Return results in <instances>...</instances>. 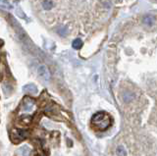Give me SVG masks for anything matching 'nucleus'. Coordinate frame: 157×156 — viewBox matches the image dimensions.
Wrapping results in <instances>:
<instances>
[{
	"label": "nucleus",
	"instance_id": "1",
	"mask_svg": "<svg viewBox=\"0 0 157 156\" xmlns=\"http://www.w3.org/2000/svg\"><path fill=\"white\" fill-rule=\"evenodd\" d=\"M112 119L106 112H98L91 118V126L97 131H105L111 126Z\"/></svg>",
	"mask_w": 157,
	"mask_h": 156
},
{
	"label": "nucleus",
	"instance_id": "2",
	"mask_svg": "<svg viewBox=\"0 0 157 156\" xmlns=\"http://www.w3.org/2000/svg\"><path fill=\"white\" fill-rule=\"evenodd\" d=\"M27 136V131H23V130H17V129H14L11 133V138L13 141L15 142H19V141L25 140Z\"/></svg>",
	"mask_w": 157,
	"mask_h": 156
},
{
	"label": "nucleus",
	"instance_id": "3",
	"mask_svg": "<svg viewBox=\"0 0 157 156\" xmlns=\"http://www.w3.org/2000/svg\"><path fill=\"white\" fill-rule=\"evenodd\" d=\"M37 75L43 81H49L50 80V72L45 65H40L37 68Z\"/></svg>",
	"mask_w": 157,
	"mask_h": 156
},
{
	"label": "nucleus",
	"instance_id": "4",
	"mask_svg": "<svg viewBox=\"0 0 157 156\" xmlns=\"http://www.w3.org/2000/svg\"><path fill=\"white\" fill-rule=\"evenodd\" d=\"M33 107H35V100L33 99L29 98V97L24 99L23 103H22V109H23V111L30 112L33 110Z\"/></svg>",
	"mask_w": 157,
	"mask_h": 156
},
{
	"label": "nucleus",
	"instance_id": "5",
	"mask_svg": "<svg viewBox=\"0 0 157 156\" xmlns=\"http://www.w3.org/2000/svg\"><path fill=\"white\" fill-rule=\"evenodd\" d=\"M142 23H143L144 25L147 26V27L153 26V24H154V18H153V16H150V15L145 16L143 18V20H142Z\"/></svg>",
	"mask_w": 157,
	"mask_h": 156
},
{
	"label": "nucleus",
	"instance_id": "6",
	"mask_svg": "<svg viewBox=\"0 0 157 156\" xmlns=\"http://www.w3.org/2000/svg\"><path fill=\"white\" fill-rule=\"evenodd\" d=\"M24 91H27V92H30V93H37V89L35 84H27V86L24 87Z\"/></svg>",
	"mask_w": 157,
	"mask_h": 156
},
{
	"label": "nucleus",
	"instance_id": "7",
	"mask_svg": "<svg viewBox=\"0 0 157 156\" xmlns=\"http://www.w3.org/2000/svg\"><path fill=\"white\" fill-rule=\"evenodd\" d=\"M20 153L21 156H31V150L27 145L22 146L20 148Z\"/></svg>",
	"mask_w": 157,
	"mask_h": 156
},
{
	"label": "nucleus",
	"instance_id": "8",
	"mask_svg": "<svg viewBox=\"0 0 157 156\" xmlns=\"http://www.w3.org/2000/svg\"><path fill=\"white\" fill-rule=\"evenodd\" d=\"M42 7L45 9V10H50V9L53 7V2L51 0H45V1H43V3H42Z\"/></svg>",
	"mask_w": 157,
	"mask_h": 156
},
{
	"label": "nucleus",
	"instance_id": "9",
	"mask_svg": "<svg viewBox=\"0 0 157 156\" xmlns=\"http://www.w3.org/2000/svg\"><path fill=\"white\" fill-rule=\"evenodd\" d=\"M116 153L118 156H126L127 155V151L123 146H118L117 149H116Z\"/></svg>",
	"mask_w": 157,
	"mask_h": 156
},
{
	"label": "nucleus",
	"instance_id": "10",
	"mask_svg": "<svg viewBox=\"0 0 157 156\" xmlns=\"http://www.w3.org/2000/svg\"><path fill=\"white\" fill-rule=\"evenodd\" d=\"M123 97H124V100L126 102H129V101H131L133 98H134V94L131 93V92H129V91H127V92H125V93H124Z\"/></svg>",
	"mask_w": 157,
	"mask_h": 156
},
{
	"label": "nucleus",
	"instance_id": "11",
	"mask_svg": "<svg viewBox=\"0 0 157 156\" xmlns=\"http://www.w3.org/2000/svg\"><path fill=\"white\" fill-rule=\"evenodd\" d=\"M82 45H83V41H82L81 40H75L73 41V47L75 48V49H80V48L82 47Z\"/></svg>",
	"mask_w": 157,
	"mask_h": 156
},
{
	"label": "nucleus",
	"instance_id": "12",
	"mask_svg": "<svg viewBox=\"0 0 157 156\" xmlns=\"http://www.w3.org/2000/svg\"><path fill=\"white\" fill-rule=\"evenodd\" d=\"M66 31H67V29H66V28H62L61 30H59L60 35H65V33H66Z\"/></svg>",
	"mask_w": 157,
	"mask_h": 156
}]
</instances>
